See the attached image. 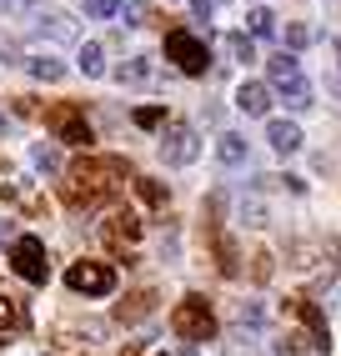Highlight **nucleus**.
Returning a JSON list of instances; mask_svg holds the SVG:
<instances>
[{"label": "nucleus", "instance_id": "nucleus-19", "mask_svg": "<svg viewBox=\"0 0 341 356\" xmlns=\"http://www.w3.org/2000/svg\"><path fill=\"white\" fill-rule=\"evenodd\" d=\"M116 81H120V86H141V81H151V60H145V56H131L126 65L116 70Z\"/></svg>", "mask_w": 341, "mask_h": 356}, {"label": "nucleus", "instance_id": "nucleus-12", "mask_svg": "<svg viewBox=\"0 0 341 356\" xmlns=\"http://www.w3.org/2000/svg\"><path fill=\"white\" fill-rule=\"evenodd\" d=\"M236 106L246 111V115H266V111H271V86H261V81H241Z\"/></svg>", "mask_w": 341, "mask_h": 356}, {"label": "nucleus", "instance_id": "nucleus-11", "mask_svg": "<svg viewBox=\"0 0 341 356\" xmlns=\"http://www.w3.org/2000/svg\"><path fill=\"white\" fill-rule=\"evenodd\" d=\"M31 35H40V40H56V45H65V40H76V20H70V15H35Z\"/></svg>", "mask_w": 341, "mask_h": 356}, {"label": "nucleus", "instance_id": "nucleus-13", "mask_svg": "<svg viewBox=\"0 0 341 356\" xmlns=\"http://www.w3.org/2000/svg\"><path fill=\"white\" fill-rule=\"evenodd\" d=\"M266 140L281 151V156H291V151H301V126H291V121H266Z\"/></svg>", "mask_w": 341, "mask_h": 356}, {"label": "nucleus", "instance_id": "nucleus-36", "mask_svg": "<svg viewBox=\"0 0 341 356\" xmlns=\"http://www.w3.org/2000/svg\"><path fill=\"white\" fill-rule=\"evenodd\" d=\"M0 10H10V0H0Z\"/></svg>", "mask_w": 341, "mask_h": 356}, {"label": "nucleus", "instance_id": "nucleus-22", "mask_svg": "<svg viewBox=\"0 0 341 356\" xmlns=\"http://www.w3.org/2000/svg\"><path fill=\"white\" fill-rule=\"evenodd\" d=\"M81 70H86V76H106V51H101L95 40L81 45Z\"/></svg>", "mask_w": 341, "mask_h": 356}, {"label": "nucleus", "instance_id": "nucleus-38", "mask_svg": "<svg viewBox=\"0 0 341 356\" xmlns=\"http://www.w3.org/2000/svg\"><path fill=\"white\" fill-rule=\"evenodd\" d=\"M0 131H6V115H0Z\"/></svg>", "mask_w": 341, "mask_h": 356}, {"label": "nucleus", "instance_id": "nucleus-27", "mask_svg": "<svg viewBox=\"0 0 341 356\" xmlns=\"http://www.w3.org/2000/svg\"><path fill=\"white\" fill-rule=\"evenodd\" d=\"M281 351H286V356H301V351H316V341L306 337V331H286V337H281Z\"/></svg>", "mask_w": 341, "mask_h": 356}, {"label": "nucleus", "instance_id": "nucleus-18", "mask_svg": "<svg viewBox=\"0 0 341 356\" xmlns=\"http://www.w3.org/2000/svg\"><path fill=\"white\" fill-rule=\"evenodd\" d=\"M0 326H6V331H20V326H31L26 306H20L15 296H6V291H0Z\"/></svg>", "mask_w": 341, "mask_h": 356}, {"label": "nucleus", "instance_id": "nucleus-29", "mask_svg": "<svg viewBox=\"0 0 341 356\" xmlns=\"http://www.w3.org/2000/svg\"><path fill=\"white\" fill-rule=\"evenodd\" d=\"M86 15H95V20H116V15H120V0H86Z\"/></svg>", "mask_w": 341, "mask_h": 356}, {"label": "nucleus", "instance_id": "nucleus-16", "mask_svg": "<svg viewBox=\"0 0 341 356\" xmlns=\"http://www.w3.org/2000/svg\"><path fill=\"white\" fill-rule=\"evenodd\" d=\"M216 156H221V165H246V136L226 131L221 140H216Z\"/></svg>", "mask_w": 341, "mask_h": 356}, {"label": "nucleus", "instance_id": "nucleus-1", "mask_svg": "<svg viewBox=\"0 0 341 356\" xmlns=\"http://www.w3.org/2000/svg\"><path fill=\"white\" fill-rule=\"evenodd\" d=\"M131 176V165H126V156H86V161H76L65 171V181H61V196H65V206H76V211H90V206H106L111 196H116V186Z\"/></svg>", "mask_w": 341, "mask_h": 356}, {"label": "nucleus", "instance_id": "nucleus-30", "mask_svg": "<svg viewBox=\"0 0 341 356\" xmlns=\"http://www.w3.org/2000/svg\"><path fill=\"white\" fill-rule=\"evenodd\" d=\"M236 321H241V326H261V321H266V312H261L256 301H241V306H236Z\"/></svg>", "mask_w": 341, "mask_h": 356}, {"label": "nucleus", "instance_id": "nucleus-21", "mask_svg": "<svg viewBox=\"0 0 341 356\" xmlns=\"http://www.w3.org/2000/svg\"><path fill=\"white\" fill-rule=\"evenodd\" d=\"M136 196H141L145 206H166V201H170V191H166L161 181H151V176H136Z\"/></svg>", "mask_w": 341, "mask_h": 356}, {"label": "nucleus", "instance_id": "nucleus-28", "mask_svg": "<svg viewBox=\"0 0 341 356\" xmlns=\"http://www.w3.org/2000/svg\"><path fill=\"white\" fill-rule=\"evenodd\" d=\"M226 51H231L236 60H256V45H251V35H241V31H236V35H226Z\"/></svg>", "mask_w": 341, "mask_h": 356}, {"label": "nucleus", "instance_id": "nucleus-32", "mask_svg": "<svg viewBox=\"0 0 341 356\" xmlns=\"http://www.w3.org/2000/svg\"><path fill=\"white\" fill-rule=\"evenodd\" d=\"M251 261H256V266H251V276H256V281H266V276H271V256H266V251H256Z\"/></svg>", "mask_w": 341, "mask_h": 356}, {"label": "nucleus", "instance_id": "nucleus-8", "mask_svg": "<svg viewBox=\"0 0 341 356\" xmlns=\"http://www.w3.org/2000/svg\"><path fill=\"white\" fill-rule=\"evenodd\" d=\"M201 156V136L191 131L186 121H176V126H166V136H161V161L166 165H191Z\"/></svg>", "mask_w": 341, "mask_h": 356}, {"label": "nucleus", "instance_id": "nucleus-17", "mask_svg": "<svg viewBox=\"0 0 341 356\" xmlns=\"http://www.w3.org/2000/svg\"><path fill=\"white\" fill-rule=\"evenodd\" d=\"M20 65H26L35 81H61L65 76V60H56V56H26Z\"/></svg>", "mask_w": 341, "mask_h": 356}, {"label": "nucleus", "instance_id": "nucleus-10", "mask_svg": "<svg viewBox=\"0 0 341 356\" xmlns=\"http://www.w3.org/2000/svg\"><path fill=\"white\" fill-rule=\"evenodd\" d=\"M131 241H141V221L131 216V211H116V216L106 221V246L111 251H126Z\"/></svg>", "mask_w": 341, "mask_h": 356}, {"label": "nucleus", "instance_id": "nucleus-7", "mask_svg": "<svg viewBox=\"0 0 341 356\" xmlns=\"http://www.w3.org/2000/svg\"><path fill=\"white\" fill-rule=\"evenodd\" d=\"M45 126H51L65 146H90V140H95V131H90L81 106H51V111H45Z\"/></svg>", "mask_w": 341, "mask_h": 356}, {"label": "nucleus", "instance_id": "nucleus-15", "mask_svg": "<svg viewBox=\"0 0 341 356\" xmlns=\"http://www.w3.org/2000/svg\"><path fill=\"white\" fill-rule=\"evenodd\" d=\"M211 246H216V266H221V276H236L241 271V261H236V241L221 231H211Z\"/></svg>", "mask_w": 341, "mask_h": 356}, {"label": "nucleus", "instance_id": "nucleus-31", "mask_svg": "<svg viewBox=\"0 0 341 356\" xmlns=\"http://www.w3.org/2000/svg\"><path fill=\"white\" fill-rule=\"evenodd\" d=\"M241 216H246V226H266V211H261L256 201H246V206H241Z\"/></svg>", "mask_w": 341, "mask_h": 356}, {"label": "nucleus", "instance_id": "nucleus-25", "mask_svg": "<svg viewBox=\"0 0 341 356\" xmlns=\"http://www.w3.org/2000/svg\"><path fill=\"white\" fill-rule=\"evenodd\" d=\"M246 20H251V35H261V40H266V35H276V15L266 10V6H256Z\"/></svg>", "mask_w": 341, "mask_h": 356}, {"label": "nucleus", "instance_id": "nucleus-33", "mask_svg": "<svg viewBox=\"0 0 341 356\" xmlns=\"http://www.w3.org/2000/svg\"><path fill=\"white\" fill-rule=\"evenodd\" d=\"M191 15H196V20H211V0H191Z\"/></svg>", "mask_w": 341, "mask_h": 356}, {"label": "nucleus", "instance_id": "nucleus-5", "mask_svg": "<svg viewBox=\"0 0 341 356\" xmlns=\"http://www.w3.org/2000/svg\"><path fill=\"white\" fill-rule=\"evenodd\" d=\"M10 271L26 276L31 286H45V281H51V266H45L40 236H15V241H10Z\"/></svg>", "mask_w": 341, "mask_h": 356}, {"label": "nucleus", "instance_id": "nucleus-6", "mask_svg": "<svg viewBox=\"0 0 341 356\" xmlns=\"http://www.w3.org/2000/svg\"><path fill=\"white\" fill-rule=\"evenodd\" d=\"M65 286L76 296H111L116 291V271L106 261H76V266L65 271Z\"/></svg>", "mask_w": 341, "mask_h": 356}, {"label": "nucleus", "instance_id": "nucleus-20", "mask_svg": "<svg viewBox=\"0 0 341 356\" xmlns=\"http://www.w3.org/2000/svg\"><path fill=\"white\" fill-rule=\"evenodd\" d=\"M31 161L40 165V171H51V176H61V151L51 146V140H35V146H31Z\"/></svg>", "mask_w": 341, "mask_h": 356}, {"label": "nucleus", "instance_id": "nucleus-4", "mask_svg": "<svg viewBox=\"0 0 341 356\" xmlns=\"http://www.w3.org/2000/svg\"><path fill=\"white\" fill-rule=\"evenodd\" d=\"M170 331H176L181 341H211L216 337V316H211L206 296H186L176 312H170Z\"/></svg>", "mask_w": 341, "mask_h": 356}, {"label": "nucleus", "instance_id": "nucleus-37", "mask_svg": "<svg viewBox=\"0 0 341 356\" xmlns=\"http://www.w3.org/2000/svg\"><path fill=\"white\" fill-rule=\"evenodd\" d=\"M336 60H341V40H336Z\"/></svg>", "mask_w": 341, "mask_h": 356}, {"label": "nucleus", "instance_id": "nucleus-24", "mask_svg": "<svg viewBox=\"0 0 341 356\" xmlns=\"http://www.w3.org/2000/svg\"><path fill=\"white\" fill-rule=\"evenodd\" d=\"M120 15H126V26H161V10L156 6H126V10H120Z\"/></svg>", "mask_w": 341, "mask_h": 356}, {"label": "nucleus", "instance_id": "nucleus-3", "mask_svg": "<svg viewBox=\"0 0 341 356\" xmlns=\"http://www.w3.org/2000/svg\"><path fill=\"white\" fill-rule=\"evenodd\" d=\"M166 60L181 70V76H206L211 51L196 31H166Z\"/></svg>", "mask_w": 341, "mask_h": 356}, {"label": "nucleus", "instance_id": "nucleus-14", "mask_svg": "<svg viewBox=\"0 0 341 356\" xmlns=\"http://www.w3.org/2000/svg\"><path fill=\"white\" fill-rule=\"evenodd\" d=\"M156 312V291H131L126 301L116 306V321H141V316H151Z\"/></svg>", "mask_w": 341, "mask_h": 356}, {"label": "nucleus", "instance_id": "nucleus-34", "mask_svg": "<svg viewBox=\"0 0 341 356\" xmlns=\"http://www.w3.org/2000/svg\"><path fill=\"white\" fill-rule=\"evenodd\" d=\"M10 241V221H0V246H6Z\"/></svg>", "mask_w": 341, "mask_h": 356}, {"label": "nucleus", "instance_id": "nucleus-35", "mask_svg": "<svg viewBox=\"0 0 341 356\" xmlns=\"http://www.w3.org/2000/svg\"><path fill=\"white\" fill-rule=\"evenodd\" d=\"M120 356H141V346H136V341H131V346H120Z\"/></svg>", "mask_w": 341, "mask_h": 356}, {"label": "nucleus", "instance_id": "nucleus-2", "mask_svg": "<svg viewBox=\"0 0 341 356\" xmlns=\"http://www.w3.org/2000/svg\"><path fill=\"white\" fill-rule=\"evenodd\" d=\"M266 70H271V86L281 90V101H286L291 111H306V106H311V81L301 76V60H296V56L276 51L271 60H266Z\"/></svg>", "mask_w": 341, "mask_h": 356}, {"label": "nucleus", "instance_id": "nucleus-26", "mask_svg": "<svg viewBox=\"0 0 341 356\" xmlns=\"http://www.w3.org/2000/svg\"><path fill=\"white\" fill-rule=\"evenodd\" d=\"M131 121H136L141 131H156V126L166 121V106H136V115H131Z\"/></svg>", "mask_w": 341, "mask_h": 356}, {"label": "nucleus", "instance_id": "nucleus-23", "mask_svg": "<svg viewBox=\"0 0 341 356\" xmlns=\"http://www.w3.org/2000/svg\"><path fill=\"white\" fill-rule=\"evenodd\" d=\"M311 40H316V26H306V20H286V45H291V51H306Z\"/></svg>", "mask_w": 341, "mask_h": 356}, {"label": "nucleus", "instance_id": "nucleus-9", "mask_svg": "<svg viewBox=\"0 0 341 356\" xmlns=\"http://www.w3.org/2000/svg\"><path fill=\"white\" fill-rule=\"evenodd\" d=\"M286 312H296L301 321H306V337L316 341V351H326L331 346V326H326V312L316 306L311 296H286Z\"/></svg>", "mask_w": 341, "mask_h": 356}]
</instances>
